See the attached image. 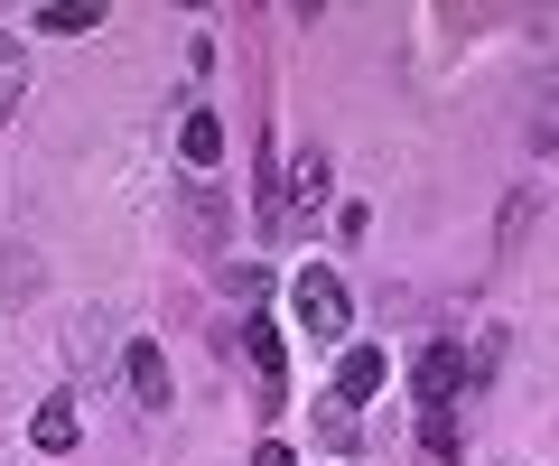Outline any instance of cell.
Listing matches in <instances>:
<instances>
[{
    "label": "cell",
    "instance_id": "1",
    "mask_svg": "<svg viewBox=\"0 0 559 466\" xmlns=\"http://www.w3.org/2000/svg\"><path fill=\"white\" fill-rule=\"evenodd\" d=\"M224 224H234V205H224V187H178V243L197 252V262H215L224 252Z\"/></svg>",
    "mask_w": 559,
    "mask_h": 466
},
{
    "label": "cell",
    "instance_id": "2",
    "mask_svg": "<svg viewBox=\"0 0 559 466\" xmlns=\"http://www.w3.org/2000/svg\"><path fill=\"white\" fill-rule=\"evenodd\" d=\"M457 383H466V345H419V365H411V392H419V410H448L457 402Z\"/></svg>",
    "mask_w": 559,
    "mask_h": 466
},
{
    "label": "cell",
    "instance_id": "3",
    "mask_svg": "<svg viewBox=\"0 0 559 466\" xmlns=\"http://www.w3.org/2000/svg\"><path fill=\"white\" fill-rule=\"evenodd\" d=\"M289 308H299V326H308V336H345V280H336V271H299Z\"/></svg>",
    "mask_w": 559,
    "mask_h": 466
},
{
    "label": "cell",
    "instance_id": "4",
    "mask_svg": "<svg viewBox=\"0 0 559 466\" xmlns=\"http://www.w3.org/2000/svg\"><path fill=\"white\" fill-rule=\"evenodd\" d=\"M382 373H392V365H382V345H345V365H336V402H373Z\"/></svg>",
    "mask_w": 559,
    "mask_h": 466
},
{
    "label": "cell",
    "instance_id": "5",
    "mask_svg": "<svg viewBox=\"0 0 559 466\" xmlns=\"http://www.w3.org/2000/svg\"><path fill=\"white\" fill-rule=\"evenodd\" d=\"M28 439H38L47 457H66V447L84 439V420H75V402H66V392H57V402H38V420H28Z\"/></svg>",
    "mask_w": 559,
    "mask_h": 466
},
{
    "label": "cell",
    "instance_id": "6",
    "mask_svg": "<svg viewBox=\"0 0 559 466\" xmlns=\"http://www.w3.org/2000/svg\"><path fill=\"white\" fill-rule=\"evenodd\" d=\"M131 392H140V410H168V355L150 336L131 345Z\"/></svg>",
    "mask_w": 559,
    "mask_h": 466
},
{
    "label": "cell",
    "instance_id": "7",
    "mask_svg": "<svg viewBox=\"0 0 559 466\" xmlns=\"http://www.w3.org/2000/svg\"><path fill=\"white\" fill-rule=\"evenodd\" d=\"M326 187H336V168H326V150H308V159H289V205H299V215H318V205H326Z\"/></svg>",
    "mask_w": 559,
    "mask_h": 466
},
{
    "label": "cell",
    "instance_id": "8",
    "mask_svg": "<svg viewBox=\"0 0 559 466\" xmlns=\"http://www.w3.org/2000/svg\"><path fill=\"white\" fill-rule=\"evenodd\" d=\"M242 355H252V373H261V402H280V326L271 318L242 326Z\"/></svg>",
    "mask_w": 559,
    "mask_h": 466
},
{
    "label": "cell",
    "instance_id": "9",
    "mask_svg": "<svg viewBox=\"0 0 559 466\" xmlns=\"http://www.w3.org/2000/svg\"><path fill=\"white\" fill-rule=\"evenodd\" d=\"M178 150H187V168H215V159H224V122H215V112H187V122H178Z\"/></svg>",
    "mask_w": 559,
    "mask_h": 466
},
{
    "label": "cell",
    "instance_id": "10",
    "mask_svg": "<svg viewBox=\"0 0 559 466\" xmlns=\"http://www.w3.org/2000/svg\"><path fill=\"white\" fill-rule=\"evenodd\" d=\"M38 28H47V38H84V28H103V10H94V0H47Z\"/></svg>",
    "mask_w": 559,
    "mask_h": 466
},
{
    "label": "cell",
    "instance_id": "11",
    "mask_svg": "<svg viewBox=\"0 0 559 466\" xmlns=\"http://www.w3.org/2000/svg\"><path fill=\"white\" fill-rule=\"evenodd\" d=\"M419 447L429 466H457V410H419Z\"/></svg>",
    "mask_w": 559,
    "mask_h": 466
},
{
    "label": "cell",
    "instance_id": "12",
    "mask_svg": "<svg viewBox=\"0 0 559 466\" xmlns=\"http://www.w3.org/2000/svg\"><path fill=\"white\" fill-rule=\"evenodd\" d=\"M20 94H28V57H20L10 38H0V122L20 112Z\"/></svg>",
    "mask_w": 559,
    "mask_h": 466
},
{
    "label": "cell",
    "instance_id": "13",
    "mask_svg": "<svg viewBox=\"0 0 559 466\" xmlns=\"http://www.w3.org/2000/svg\"><path fill=\"white\" fill-rule=\"evenodd\" d=\"M28 289H38V262H28V252H0V299L20 308Z\"/></svg>",
    "mask_w": 559,
    "mask_h": 466
},
{
    "label": "cell",
    "instance_id": "14",
    "mask_svg": "<svg viewBox=\"0 0 559 466\" xmlns=\"http://www.w3.org/2000/svg\"><path fill=\"white\" fill-rule=\"evenodd\" d=\"M224 289H242V299H261V289H271V271H261V262H224Z\"/></svg>",
    "mask_w": 559,
    "mask_h": 466
},
{
    "label": "cell",
    "instance_id": "15",
    "mask_svg": "<svg viewBox=\"0 0 559 466\" xmlns=\"http://www.w3.org/2000/svg\"><path fill=\"white\" fill-rule=\"evenodd\" d=\"M532 141H540V150H559V94H540V112H532Z\"/></svg>",
    "mask_w": 559,
    "mask_h": 466
},
{
    "label": "cell",
    "instance_id": "16",
    "mask_svg": "<svg viewBox=\"0 0 559 466\" xmlns=\"http://www.w3.org/2000/svg\"><path fill=\"white\" fill-rule=\"evenodd\" d=\"M252 466H289V447H280V439H261V447H252Z\"/></svg>",
    "mask_w": 559,
    "mask_h": 466
}]
</instances>
